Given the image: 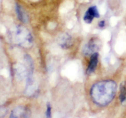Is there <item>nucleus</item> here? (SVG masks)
Segmentation results:
<instances>
[{
	"instance_id": "f257e3e1",
	"label": "nucleus",
	"mask_w": 126,
	"mask_h": 118,
	"mask_svg": "<svg viewBox=\"0 0 126 118\" xmlns=\"http://www.w3.org/2000/svg\"><path fill=\"white\" fill-rule=\"evenodd\" d=\"M117 86L113 80H104L94 84L90 90V95L93 102L100 106L109 104L114 99Z\"/></svg>"
},
{
	"instance_id": "f03ea898",
	"label": "nucleus",
	"mask_w": 126,
	"mask_h": 118,
	"mask_svg": "<svg viewBox=\"0 0 126 118\" xmlns=\"http://www.w3.org/2000/svg\"><path fill=\"white\" fill-rule=\"evenodd\" d=\"M98 41L95 38H92L84 46L83 49V53L85 56H89L96 52L99 47Z\"/></svg>"
},
{
	"instance_id": "7ed1b4c3",
	"label": "nucleus",
	"mask_w": 126,
	"mask_h": 118,
	"mask_svg": "<svg viewBox=\"0 0 126 118\" xmlns=\"http://www.w3.org/2000/svg\"><path fill=\"white\" fill-rule=\"evenodd\" d=\"M100 16L97 8L96 6L90 7L86 11L83 19L87 24H90L92 22L94 18H99Z\"/></svg>"
},
{
	"instance_id": "20e7f679",
	"label": "nucleus",
	"mask_w": 126,
	"mask_h": 118,
	"mask_svg": "<svg viewBox=\"0 0 126 118\" xmlns=\"http://www.w3.org/2000/svg\"><path fill=\"white\" fill-rule=\"evenodd\" d=\"M30 114L29 110L25 107L19 106L17 107L12 110L11 115L10 116V118H26L29 117Z\"/></svg>"
},
{
	"instance_id": "39448f33",
	"label": "nucleus",
	"mask_w": 126,
	"mask_h": 118,
	"mask_svg": "<svg viewBox=\"0 0 126 118\" xmlns=\"http://www.w3.org/2000/svg\"><path fill=\"white\" fill-rule=\"evenodd\" d=\"M98 54L97 52H95L91 55L88 66L86 70L88 74H91L95 71L98 63Z\"/></svg>"
},
{
	"instance_id": "423d86ee",
	"label": "nucleus",
	"mask_w": 126,
	"mask_h": 118,
	"mask_svg": "<svg viewBox=\"0 0 126 118\" xmlns=\"http://www.w3.org/2000/svg\"><path fill=\"white\" fill-rule=\"evenodd\" d=\"M16 11L18 19L23 22H26L27 21L26 16H25L21 6L18 4H17L16 6Z\"/></svg>"
},
{
	"instance_id": "0eeeda50",
	"label": "nucleus",
	"mask_w": 126,
	"mask_h": 118,
	"mask_svg": "<svg viewBox=\"0 0 126 118\" xmlns=\"http://www.w3.org/2000/svg\"><path fill=\"white\" fill-rule=\"evenodd\" d=\"M120 100L121 103H124L126 100V87L124 83L120 86Z\"/></svg>"
},
{
	"instance_id": "6e6552de",
	"label": "nucleus",
	"mask_w": 126,
	"mask_h": 118,
	"mask_svg": "<svg viewBox=\"0 0 126 118\" xmlns=\"http://www.w3.org/2000/svg\"><path fill=\"white\" fill-rule=\"evenodd\" d=\"M71 38L68 35H65L63 37V42H62L61 46L63 48H68L71 44Z\"/></svg>"
},
{
	"instance_id": "1a4fd4ad",
	"label": "nucleus",
	"mask_w": 126,
	"mask_h": 118,
	"mask_svg": "<svg viewBox=\"0 0 126 118\" xmlns=\"http://www.w3.org/2000/svg\"><path fill=\"white\" fill-rule=\"evenodd\" d=\"M45 114L47 118L51 117V107L50 104L49 103H48L47 104V110H46Z\"/></svg>"
},
{
	"instance_id": "9d476101",
	"label": "nucleus",
	"mask_w": 126,
	"mask_h": 118,
	"mask_svg": "<svg viewBox=\"0 0 126 118\" xmlns=\"http://www.w3.org/2000/svg\"><path fill=\"white\" fill-rule=\"evenodd\" d=\"M105 23L104 20L100 21L98 24V25L100 28H103L105 26Z\"/></svg>"
}]
</instances>
